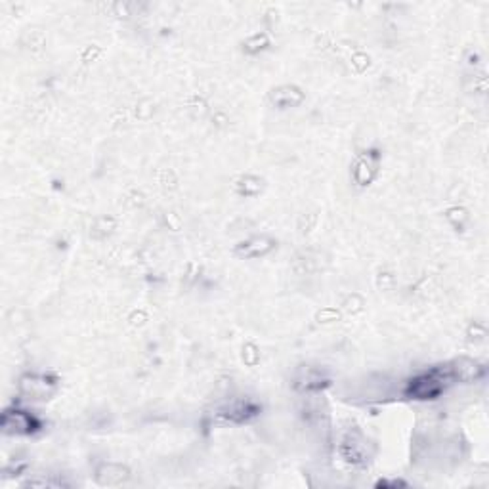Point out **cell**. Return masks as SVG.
Wrapping results in <instances>:
<instances>
[{
  "mask_svg": "<svg viewBox=\"0 0 489 489\" xmlns=\"http://www.w3.org/2000/svg\"><path fill=\"white\" fill-rule=\"evenodd\" d=\"M442 390H444V381L436 375H425L411 384V394L421 399L434 398Z\"/></svg>",
  "mask_w": 489,
  "mask_h": 489,
  "instance_id": "cell-1",
  "label": "cell"
},
{
  "mask_svg": "<svg viewBox=\"0 0 489 489\" xmlns=\"http://www.w3.org/2000/svg\"><path fill=\"white\" fill-rule=\"evenodd\" d=\"M2 426H4L6 432H14V434L18 432V434H21V432L33 430L35 425H33V418L29 417L27 413H23V411H10L2 418Z\"/></svg>",
  "mask_w": 489,
  "mask_h": 489,
  "instance_id": "cell-2",
  "label": "cell"
}]
</instances>
